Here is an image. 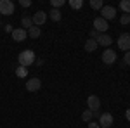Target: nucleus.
Wrapping results in <instances>:
<instances>
[{
    "label": "nucleus",
    "instance_id": "1",
    "mask_svg": "<svg viewBox=\"0 0 130 128\" xmlns=\"http://www.w3.org/2000/svg\"><path fill=\"white\" fill-rule=\"evenodd\" d=\"M35 59H37V56H35L33 50H23L19 56H18V62H19V66H24V68H28V66H31V64H35Z\"/></svg>",
    "mask_w": 130,
    "mask_h": 128
},
{
    "label": "nucleus",
    "instance_id": "2",
    "mask_svg": "<svg viewBox=\"0 0 130 128\" xmlns=\"http://www.w3.org/2000/svg\"><path fill=\"white\" fill-rule=\"evenodd\" d=\"M87 106H89V111H92L94 114H97V111L101 109V99L97 95H89L87 97Z\"/></svg>",
    "mask_w": 130,
    "mask_h": 128
},
{
    "label": "nucleus",
    "instance_id": "3",
    "mask_svg": "<svg viewBox=\"0 0 130 128\" xmlns=\"http://www.w3.org/2000/svg\"><path fill=\"white\" fill-rule=\"evenodd\" d=\"M101 17L104 21H113L115 17H116V9L115 7H111V5H104L102 9H101Z\"/></svg>",
    "mask_w": 130,
    "mask_h": 128
},
{
    "label": "nucleus",
    "instance_id": "4",
    "mask_svg": "<svg viewBox=\"0 0 130 128\" xmlns=\"http://www.w3.org/2000/svg\"><path fill=\"white\" fill-rule=\"evenodd\" d=\"M0 14L4 16H12L14 14V4L10 0H0Z\"/></svg>",
    "mask_w": 130,
    "mask_h": 128
},
{
    "label": "nucleus",
    "instance_id": "5",
    "mask_svg": "<svg viewBox=\"0 0 130 128\" xmlns=\"http://www.w3.org/2000/svg\"><path fill=\"white\" fill-rule=\"evenodd\" d=\"M113 121H115V118H113V114H111V113H102V114L99 116V126L111 128Z\"/></svg>",
    "mask_w": 130,
    "mask_h": 128
},
{
    "label": "nucleus",
    "instance_id": "6",
    "mask_svg": "<svg viewBox=\"0 0 130 128\" xmlns=\"http://www.w3.org/2000/svg\"><path fill=\"white\" fill-rule=\"evenodd\" d=\"M101 59H102V62H104V64H113V62L116 61V52H115L113 49H106L104 52H102Z\"/></svg>",
    "mask_w": 130,
    "mask_h": 128
},
{
    "label": "nucleus",
    "instance_id": "7",
    "mask_svg": "<svg viewBox=\"0 0 130 128\" xmlns=\"http://www.w3.org/2000/svg\"><path fill=\"white\" fill-rule=\"evenodd\" d=\"M118 47H120L123 52H128L130 50V35L128 33H123V35H120V38H118Z\"/></svg>",
    "mask_w": 130,
    "mask_h": 128
},
{
    "label": "nucleus",
    "instance_id": "8",
    "mask_svg": "<svg viewBox=\"0 0 130 128\" xmlns=\"http://www.w3.org/2000/svg\"><path fill=\"white\" fill-rule=\"evenodd\" d=\"M31 19H33V26H38V28H40L42 24L47 21V12H43V10H38V12H35V16H33Z\"/></svg>",
    "mask_w": 130,
    "mask_h": 128
},
{
    "label": "nucleus",
    "instance_id": "9",
    "mask_svg": "<svg viewBox=\"0 0 130 128\" xmlns=\"http://www.w3.org/2000/svg\"><path fill=\"white\" fill-rule=\"evenodd\" d=\"M12 38H14V42H24L26 40V36H28V31L23 30V28H16V30H12Z\"/></svg>",
    "mask_w": 130,
    "mask_h": 128
},
{
    "label": "nucleus",
    "instance_id": "10",
    "mask_svg": "<svg viewBox=\"0 0 130 128\" xmlns=\"http://www.w3.org/2000/svg\"><path fill=\"white\" fill-rule=\"evenodd\" d=\"M108 28H109V26H108V21H104L102 17H95V19H94V30L97 31V33H99V31L104 33Z\"/></svg>",
    "mask_w": 130,
    "mask_h": 128
},
{
    "label": "nucleus",
    "instance_id": "11",
    "mask_svg": "<svg viewBox=\"0 0 130 128\" xmlns=\"http://www.w3.org/2000/svg\"><path fill=\"white\" fill-rule=\"evenodd\" d=\"M40 87H42V81L38 78H30L28 83H26V90L28 92H37V90H40Z\"/></svg>",
    "mask_w": 130,
    "mask_h": 128
},
{
    "label": "nucleus",
    "instance_id": "12",
    "mask_svg": "<svg viewBox=\"0 0 130 128\" xmlns=\"http://www.w3.org/2000/svg\"><path fill=\"white\" fill-rule=\"evenodd\" d=\"M95 42H97V45H101V47H109L113 38H111L109 35H106V33H99V36H97Z\"/></svg>",
    "mask_w": 130,
    "mask_h": 128
},
{
    "label": "nucleus",
    "instance_id": "13",
    "mask_svg": "<svg viewBox=\"0 0 130 128\" xmlns=\"http://www.w3.org/2000/svg\"><path fill=\"white\" fill-rule=\"evenodd\" d=\"M97 47H99V45H97V42H95V40L89 38L87 42H85V50H87V52H94Z\"/></svg>",
    "mask_w": 130,
    "mask_h": 128
},
{
    "label": "nucleus",
    "instance_id": "14",
    "mask_svg": "<svg viewBox=\"0 0 130 128\" xmlns=\"http://www.w3.org/2000/svg\"><path fill=\"white\" fill-rule=\"evenodd\" d=\"M49 17L54 21V23H57V21H61L62 14H61V10H59V9H52V10L49 12Z\"/></svg>",
    "mask_w": 130,
    "mask_h": 128
},
{
    "label": "nucleus",
    "instance_id": "15",
    "mask_svg": "<svg viewBox=\"0 0 130 128\" xmlns=\"http://www.w3.org/2000/svg\"><path fill=\"white\" fill-rule=\"evenodd\" d=\"M21 24H23V30L28 31L31 26H33V19H31V17H28V16H24V17L21 19Z\"/></svg>",
    "mask_w": 130,
    "mask_h": 128
},
{
    "label": "nucleus",
    "instance_id": "16",
    "mask_svg": "<svg viewBox=\"0 0 130 128\" xmlns=\"http://www.w3.org/2000/svg\"><path fill=\"white\" fill-rule=\"evenodd\" d=\"M40 33H42V30L38 28V26H31L30 30H28V36H31V38H38Z\"/></svg>",
    "mask_w": 130,
    "mask_h": 128
},
{
    "label": "nucleus",
    "instance_id": "17",
    "mask_svg": "<svg viewBox=\"0 0 130 128\" xmlns=\"http://www.w3.org/2000/svg\"><path fill=\"white\" fill-rule=\"evenodd\" d=\"M28 75V68H24V66H18L16 68V76L18 78H24Z\"/></svg>",
    "mask_w": 130,
    "mask_h": 128
},
{
    "label": "nucleus",
    "instance_id": "18",
    "mask_svg": "<svg viewBox=\"0 0 130 128\" xmlns=\"http://www.w3.org/2000/svg\"><path fill=\"white\" fill-rule=\"evenodd\" d=\"M120 9L125 14H130V0H121L120 2Z\"/></svg>",
    "mask_w": 130,
    "mask_h": 128
},
{
    "label": "nucleus",
    "instance_id": "19",
    "mask_svg": "<svg viewBox=\"0 0 130 128\" xmlns=\"http://www.w3.org/2000/svg\"><path fill=\"white\" fill-rule=\"evenodd\" d=\"M92 118H94V113H92V111H89V109L82 113V119H83V121L90 123V121H92Z\"/></svg>",
    "mask_w": 130,
    "mask_h": 128
},
{
    "label": "nucleus",
    "instance_id": "20",
    "mask_svg": "<svg viewBox=\"0 0 130 128\" xmlns=\"http://www.w3.org/2000/svg\"><path fill=\"white\" fill-rule=\"evenodd\" d=\"M90 7L95 10H101L104 7V4H102V0H90Z\"/></svg>",
    "mask_w": 130,
    "mask_h": 128
},
{
    "label": "nucleus",
    "instance_id": "21",
    "mask_svg": "<svg viewBox=\"0 0 130 128\" xmlns=\"http://www.w3.org/2000/svg\"><path fill=\"white\" fill-rule=\"evenodd\" d=\"M82 5H83L82 0H70V7H71V9L78 10V9H82Z\"/></svg>",
    "mask_w": 130,
    "mask_h": 128
},
{
    "label": "nucleus",
    "instance_id": "22",
    "mask_svg": "<svg viewBox=\"0 0 130 128\" xmlns=\"http://www.w3.org/2000/svg\"><path fill=\"white\" fill-rule=\"evenodd\" d=\"M64 4H66L64 0H52V2H50V5H52V9H59L61 5H64Z\"/></svg>",
    "mask_w": 130,
    "mask_h": 128
},
{
    "label": "nucleus",
    "instance_id": "23",
    "mask_svg": "<svg viewBox=\"0 0 130 128\" xmlns=\"http://www.w3.org/2000/svg\"><path fill=\"white\" fill-rule=\"evenodd\" d=\"M120 23L121 24H130V14H123L120 17Z\"/></svg>",
    "mask_w": 130,
    "mask_h": 128
},
{
    "label": "nucleus",
    "instance_id": "24",
    "mask_svg": "<svg viewBox=\"0 0 130 128\" xmlns=\"http://www.w3.org/2000/svg\"><path fill=\"white\" fill-rule=\"evenodd\" d=\"M123 64L130 66V50H128V52H125V56H123Z\"/></svg>",
    "mask_w": 130,
    "mask_h": 128
},
{
    "label": "nucleus",
    "instance_id": "25",
    "mask_svg": "<svg viewBox=\"0 0 130 128\" xmlns=\"http://www.w3.org/2000/svg\"><path fill=\"white\" fill-rule=\"evenodd\" d=\"M21 5H23V7H30L31 0H21Z\"/></svg>",
    "mask_w": 130,
    "mask_h": 128
},
{
    "label": "nucleus",
    "instance_id": "26",
    "mask_svg": "<svg viewBox=\"0 0 130 128\" xmlns=\"http://www.w3.org/2000/svg\"><path fill=\"white\" fill-rule=\"evenodd\" d=\"M89 128H99V125H97L95 121H90V123H89Z\"/></svg>",
    "mask_w": 130,
    "mask_h": 128
},
{
    "label": "nucleus",
    "instance_id": "27",
    "mask_svg": "<svg viewBox=\"0 0 130 128\" xmlns=\"http://www.w3.org/2000/svg\"><path fill=\"white\" fill-rule=\"evenodd\" d=\"M5 31H7V33H12V26H10V24H5Z\"/></svg>",
    "mask_w": 130,
    "mask_h": 128
},
{
    "label": "nucleus",
    "instance_id": "28",
    "mask_svg": "<svg viewBox=\"0 0 130 128\" xmlns=\"http://www.w3.org/2000/svg\"><path fill=\"white\" fill-rule=\"evenodd\" d=\"M125 118H127V121H130V107L127 109V113H125Z\"/></svg>",
    "mask_w": 130,
    "mask_h": 128
},
{
    "label": "nucleus",
    "instance_id": "29",
    "mask_svg": "<svg viewBox=\"0 0 130 128\" xmlns=\"http://www.w3.org/2000/svg\"><path fill=\"white\" fill-rule=\"evenodd\" d=\"M35 64H38V66H42V64H43V61H42V59H35Z\"/></svg>",
    "mask_w": 130,
    "mask_h": 128
}]
</instances>
